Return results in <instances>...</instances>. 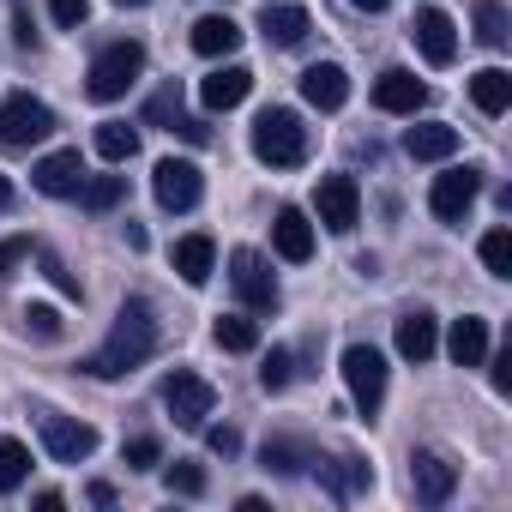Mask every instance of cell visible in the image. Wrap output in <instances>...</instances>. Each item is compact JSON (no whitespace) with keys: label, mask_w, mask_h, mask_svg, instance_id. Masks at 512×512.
Here are the masks:
<instances>
[{"label":"cell","mask_w":512,"mask_h":512,"mask_svg":"<svg viewBox=\"0 0 512 512\" xmlns=\"http://www.w3.org/2000/svg\"><path fill=\"white\" fill-rule=\"evenodd\" d=\"M314 464H320V458H314ZM320 476H326V482H332V488H338L344 500H350V494H368V488H374V470H368L362 458H338V464H320Z\"/></svg>","instance_id":"cell-28"},{"label":"cell","mask_w":512,"mask_h":512,"mask_svg":"<svg viewBox=\"0 0 512 512\" xmlns=\"http://www.w3.org/2000/svg\"><path fill=\"white\" fill-rule=\"evenodd\" d=\"M247 91H253V73H247V67H217V73H205L199 103H205L211 115H223V109H235Z\"/></svg>","instance_id":"cell-19"},{"label":"cell","mask_w":512,"mask_h":512,"mask_svg":"<svg viewBox=\"0 0 512 512\" xmlns=\"http://www.w3.org/2000/svg\"><path fill=\"white\" fill-rule=\"evenodd\" d=\"M482 266H488L494 278H512V235H506V229H488V235H482Z\"/></svg>","instance_id":"cell-34"},{"label":"cell","mask_w":512,"mask_h":512,"mask_svg":"<svg viewBox=\"0 0 512 512\" xmlns=\"http://www.w3.org/2000/svg\"><path fill=\"white\" fill-rule=\"evenodd\" d=\"M121 458H127V470H157L163 446H157V434H133V440L121 446Z\"/></svg>","instance_id":"cell-35"},{"label":"cell","mask_w":512,"mask_h":512,"mask_svg":"<svg viewBox=\"0 0 512 512\" xmlns=\"http://www.w3.org/2000/svg\"><path fill=\"white\" fill-rule=\"evenodd\" d=\"M25 476H31V452L19 440H0V494L25 488Z\"/></svg>","instance_id":"cell-32"},{"label":"cell","mask_w":512,"mask_h":512,"mask_svg":"<svg viewBox=\"0 0 512 512\" xmlns=\"http://www.w3.org/2000/svg\"><path fill=\"white\" fill-rule=\"evenodd\" d=\"M344 386H350L356 410L374 422L380 404H386V356H380L374 344H350V350H344Z\"/></svg>","instance_id":"cell-6"},{"label":"cell","mask_w":512,"mask_h":512,"mask_svg":"<svg viewBox=\"0 0 512 512\" xmlns=\"http://www.w3.org/2000/svg\"><path fill=\"white\" fill-rule=\"evenodd\" d=\"M494 392H512V350L494 356Z\"/></svg>","instance_id":"cell-43"},{"label":"cell","mask_w":512,"mask_h":512,"mask_svg":"<svg viewBox=\"0 0 512 512\" xmlns=\"http://www.w3.org/2000/svg\"><path fill=\"white\" fill-rule=\"evenodd\" d=\"M253 157L272 163V169H296L308 157V127L296 109H266L253 121Z\"/></svg>","instance_id":"cell-2"},{"label":"cell","mask_w":512,"mask_h":512,"mask_svg":"<svg viewBox=\"0 0 512 512\" xmlns=\"http://www.w3.org/2000/svg\"><path fill=\"white\" fill-rule=\"evenodd\" d=\"M49 13H55V25H61V31H79V25H85V13H91V0H49Z\"/></svg>","instance_id":"cell-39"},{"label":"cell","mask_w":512,"mask_h":512,"mask_svg":"<svg viewBox=\"0 0 512 512\" xmlns=\"http://www.w3.org/2000/svg\"><path fill=\"white\" fill-rule=\"evenodd\" d=\"M260 458H266V470H278V476H302V470H308L320 452H314L308 440H296V434H272Z\"/></svg>","instance_id":"cell-25"},{"label":"cell","mask_w":512,"mask_h":512,"mask_svg":"<svg viewBox=\"0 0 512 512\" xmlns=\"http://www.w3.org/2000/svg\"><path fill=\"white\" fill-rule=\"evenodd\" d=\"M476 37H482V49H506V37H512V19H506V7H500V0H476Z\"/></svg>","instance_id":"cell-31"},{"label":"cell","mask_w":512,"mask_h":512,"mask_svg":"<svg viewBox=\"0 0 512 512\" xmlns=\"http://www.w3.org/2000/svg\"><path fill=\"white\" fill-rule=\"evenodd\" d=\"M404 151H410L416 163H446V157L458 151V127H446V121H422V127L404 133Z\"/></svg>","instance_id":"cell-22"},{"label":"cell","mask_w":512,"mask_h":512,"mask_svg":"<svg viewBox=\"0 0 512 512\" xmlns=\"http://www.w3.org/2000/svg\"><path fill=\"white\" fill-rule=\"evenodd\" d=\"M410 488H416L422 506H446L452 488H458V464L440 458V452H416V458H410Z\"/></svg>","instance_id":"cell-12"},{"label":"cell","mask_w":512,"mask_h":512,"mask_svg":"<svg viewBox=\"0 0 512 512\" xmlns=\"http://www.w3.org/2000/svg\"><path fill=\"white\" fill-rule=\"evenodd\" d=\"M446 356H452L458 368H482V356H488V320H482V314H464V320H452Z\"/></svg>","instance_id":"cell-23"},{"label":"cell","mask_w":512,"mask_h":512,"mask_svg":"<svg viewBox=\"0 0 512 512\" xmlns=\"http://www.w3.org/2000/svg\"><path fill=\"white\" fill-rule=\"evenodd\" d=\"M145 121H151V127H169V133L181 127V85H175V79H169V85L145 103Z\"/></svg>","instance_id":"cell-33"},{"label":"cell","mask_w":512,"mask_h":512,"mask_svg":"<svg viewBox=\"0 0 512 512\" xmlns=\"http://www.w3.org/2000/svg\"><path fill=\"white\" fill-rule=\"evenodd\" d=\"M410 37H416V49H422L434 67H452V61H458V31H452V19H446L440 7H422V13L410 19Z\"/></svg>","instance_id":"cell-13"},{"label":"cell","mask_w":512,"mask_h":512,"mask_svg":"<svg viewBox=\"0 0 512 512\" xmlns=\"http://www.w3.org/2000/svg\"><path fill=\"white\" fill-rule=\"evenodd\" d=\"M31 253H37V241H31V235H7V241H0V278H13V272L31 260Z\"/></svg>","instance_id":"cell-36"},{"label":"cell","mask_w":512,"mask_h":512,"mask_svg":"<svg viewBox=\"0 0 512 512\" xmlns=\"http://www.w3.org/2000/svg\"><path fill=\"white\" fill-rule=\"evenodd\" d=\"M7 205H13V181H7V175H0V211H7Z\"/></svg>","instance_id":"cell-46"},{"label":"cell","mask_w":512,"mask_h":512,"mask_svg":"<svg viewBox=\"0 0 512 512\" xmlns=\"http://www.w3.org/2000/svg\"><path fill=\"white\" fill-rule=\"evenodd\" d=\"M151 193H157L163 211H193L199 193H205V175H199V163H187V157H163L157 175H151Z\"/></svg>","instance_id":"cell-8"},{"label":"cell","mask_w":512,"mask_h":512,"mask_svg":"<svg viewBox=\"0 0 512 512\" xmlns=\"http://www.w3.org/2000/svg\"><path fill=\"white\" fill-rule=\"evenodd\" d=\"M308 31H314V19H308V7H296V0H266L260 7V37L272 49H296Z\"/></svg>","instance_id":"cell-15"},{"label":"cell","mask_w":512,"mask_h":512,"mask_svg":"<svg viewBox=\"0 0 512 512\" xmlns=\"http://www.w3.org/2000/svg\"><path fill=\"white\" fill-rule=\"evenodd\" d=\"M25 332L49 344V338H61V314H55V308H43V302H31V308H25Z\"/></svg>","instance_id":"cell-37"},{"label":"cell","mask_w":512,"mask_h":512,"mask_svg":"<svg viewBox=\"0 0 512 512\" xmlns=\"http://www.w3.org/2000/svg\"><path fill=\"white\" fill-rule=\"evenodd\" d=\"M37 253H43V247H37ZM43 266H49V284H55L61 296H79V278H73V272H67L61 260H55V253H43Z\"/></svg>","instance_id":"cell-41"},{"label":"cell","mask_w":512,"mask_h":512,"mask_svg":"<svg viewBox=\"0 0 512 512\" xmlns=\"http://www.w3.org/2000/svg\"><path fill=\"white\" fill-rule=\"evenodd\" d=\"M470 97H476L482 115H506V103H512V73H506V67H482V73L470 79Z\"/></svg>","instance_id":"cell-26"},{"label":"cell","mask_w":512,"mask_h":512,"mask_svg":"<svg viewBox=\"0 0 512 512\" xmlns=\"http://www.w3.org/2000/svg\"><path fill=\"white\" fill-rule=\"evenodd\" d=\"M43 452L55 458V464H79V458H91L97 452V428L91 422H73V416H55V410H43Z\"/></svg>","instance_id":"cell-9"},{"label":"cell","mask_w":512,"mask_h":512,"mask_svg":"<svg viewBox=\"0 0 512 512\" xmlns=\"http://www.w3.org/2000/svg\"><path fill=\"white\" fill-rule=\"evenodd\" d=\"M97 157H103V163H133V157H139V127L103 121V127H97Z\"/></svg>","instance_id":"cell-27"},{"label":"cell","mask_w":512,"mask_h":512,"mask_svg":"<svg viewBox=\"0 0 512 512\" xmlns=\"http://www.w3.org/2000/svg\"><path fill=\"white\" fill-rule=\"evenodd\" d=\"M79 199H85V211H115L127 199V175H85Z\"/></svg>","instance_id":"cell-29"},{"label":"cell","mask_w":512,"mask_h":512,"mask_svg":"<svg viewBox=\"0 0 512 512\" xmlns=\"http://www.w3.org/2000/svg\"><path fill=\"white\" fill-rule=\"evenodd\" d=\"M314 205H320V223H326V229L350 235L356 217H362V187H356V175H326L320 193H314Z\"/></svg>","instance_id":"cell-11"},{"label":"cell","mask_w":512,"mask_h":512,"mask_svg":"<svg viewBox=\"0 0 512 512\" xmlns=\"http://www.w3.org/2000/svg\"><path fill=\"white\" fill-rule=\"evenodd\" d=\"M272 247H278V260H290V266L314 260V223H308V211L284 205L278 223H272Z\"/></svg>","instance_id":"cell-17"},{"label":"cell","mask_w":512,"mask_h":512,"mask_svg":"<svg viewBox=\"0 0 512 512\" xmlns=\"http://www.w3.org/2000/svg\"><path fill=\"white\" fill-rule=\"evenodd\" d=\"M260 386H266V392H284V386H290V350H272V356L260 362Z\"/></svg>","instance_id":"cell-38"},{"label":"cell","mask_w":512,"mask_h":512,"mask_svg":"<svg viewBox=\"0 0 512 512\" xmlns=\"http://www.w3.org/2000/svg\"><path fill=\"white\" fill-rule=\"evenodd\" d=\"M49 133H55V109L37 103L31 91H13L7 103H0V145H7V151H31Z\"/></svg>","instance_id":"cell-3"},{"label":"cell","mask_w":512,"mask_h":512,"mask_svg":"<svg viewBox=\"0 0 512 512\" xmlns=\"http://www.w3.org/2000/svg\"><path fill=\"white\" fill-rule=\"evenodd\" d=\"M302 97H308L320 115L344 109V103H350V79H344V67H338V61H320V67H308V73H302Z\"/></svg>","instance_id":"cell-18"},{"label":"cell","mask_w":512,"mask_h":512,"mask_svg":"<svg viewBox=\"0 0 512 512\" xmlns=\"http://www.w3.org/2000/svg\"><path fill=\"white\" fill-rule=\"evenodd\" d=\"M115 7H151V0H115Z\"/></svg>","instance_id":"cell-47"},{"label":"cell","mask_w":512,"mask_h":512,"mask_svg":"<svg viewBox=\"0 0 512 512\" xmlns=\"http://www.w3.org/2000/svg\"><path fill=\"white\" fill-rule=\"evenodd\" d=\"M163 410L175 416V428H205V416L217 410V392H211V380L175 368V374L163 380Z\"/></svg>","instance_id":"cell-7"},{"label":"cell","mask_w":512,"mask_h":512,"mask_svg":"<svg viewBox=\"0 0 512 512\" xmlns=\"http://www.w3.org/2000/svg\"><path fill=\"white\" fill-rule=\"evenodd\" d=\"M350 7H362V13H386L392 0H350Z\"/></svg>","instance_id":"cell-45"},{"label":"cell","mask_w":512,"mask_h":512,"mask_svg":"<svg viewBox=\"0 0 512 512\" xmlns=\"http://www.w3.org/2000/svg\"><path fill=\"white\" fill-rule=\"evenodd\" d=\"M31 187L49 193V199H73L85 187V157L79 151H49L37 169H31Z\"/></svg>","instance_id":"cell-14"},{"label":"cell","mask_w":512,"mask_h":512,"mask_svg":"<svg viewBox=\"0 0 512 512\" xmlns=\"http://www.w3.org/2000/svg\"><path fill=\"white\" fill-rule=\"evenodd\" d=\"M139 73H145V49H139V43H109V49L91 61L85 91H91L97 103H115V97H127V91L139 85Z\"/></svg>","instance_id":"cell-4"},{"label":"cell","mask_w":512,"mask_h":512,"mask_svg":"<svg viewBox=\"0 0 512 512\" xmlns=\"http://www.w3.org/2000/svg\"><path fill=\"white\" fill-rule=\"evenodd\" d=\"M229 284H235V296H241V308L247 314H278V278H272V266H266V253H253V247H235L229 253Z\"/></svg>","instance_id":"cell-5"},{"label":"cell","mask_w":512,"mask_h":512,"mask_svg":"<svg viewBox=\"0 0 512 512\" xmlns=\"http://www.w3.org/2000/svg\"><path fill=\"white\" fill-rule=\"evenodd\" d=\"M13 31H19V49H31V43H37V31H31V13H19V19H13Z\"/></svg>","instance_id":"cell-44"},{"label":"cell","mask_w":512,"mask_h":512,"mask_svg":"<svg viewBox=\"0 0 512 512\" xmlns=\"http://www.w3.org/2000/svg\"><path fill=\"white\" fill-rule=\"evenodd\" d=\"M169 260H175L181 284H193V290H199V284L211 278V266H217V241H211V235H181Z\"/></svg>","instance_id":"cell-20"},{"label":"cell","mask_w":512,"mask_h":512,"mask_svg":"<svg viewBox=\"0 0 512 512\" xmlns=\"http://www.w3.org/2000/svg\"><path fill=\"white\" fill-rule=\"evenodd\" d=\"M169 488L175 494H205V470L199 464H169Z\"/></svg>","instance_id":"cell-40"},{"label":"cell","mask_w":512,"mask_h":512,"mask_svg":"<svg viewBox=\"0 0 512 512\" xmlns=\"http://www.w3.org/2000/svg\"><path fill=\"white\" fill-rule=\"evenodd\" d=\"M205 446H211L217 458H235V452H241V434H235V428H211V434H205Z\"/></svg>","instance_id":"cell-42"},{"label":"cell","mask_w":512,"mask_h":512,"mask_svg":"<svg viewBox=\"0 0 512 512\" xmlns=\"http://www.w3.org/2000/svg\"><path fill=\"white\" fill-rule=\"evenodd\" d=\"M151 356H157V314H151L145 296H127L121 314H115L109 344L85 362V374H97V380H121V374H133L139 362H151Z\"/></svg>","instance_id":"cell-1"},{"label":"cell","mask_w":512,"mask_h":512,"mask_svg":"<svg viewBox=\"0 0 512 512\" xmlns=\"http://www.w3.org/2000/svg\"><path fill=\"white\" fill-rule=\"evenodd\" d=\"M374 103H380L386 115H416V109L428 103V85H422L410 67H386V73L374 79Z\"/></svg>","instance_id":"cell-16"},{"label":"cell","mask_w":512,"mask_h":512,"mask_svg":"<svg viewBox=\"0 0 512 512\" xmlns=\"http://www.w3.org/2000/svg\"><path fill=\"white\" fill-rule=\"evenodd\" d=\"M434 350H440V326H434V314H422V308L404 314V320H398V356H404V362H428Z\"/></svg>","instance_id":"cell-24"},{"label":"cell","mask_w":512,"mask_h":512,"mask_svg":"<svg viewBox=\"0 0 512 512\" xmlns=\"http://www.w3.org/2000/svg\"><path fill=\"white\" fill-rule=\"evenodd\" d=\"M235 49H241V25H235L229 13H205V19L193 25V55L217 61V55H235Z\"/></svg>","instance_id":"cell-21"},{"label":"cell","mask_w":512,"mask_h":512,"mask_svg":"<svg viewBox=\"0 0 512 512\" xmlns=\"http://www.w3.org/2000/svg\"><path fill=\"white\" fill-rule=\"evenodd\" d=\"M217 344L247 356V350H260V320H247V314H223L217 320Z\"/></svg>","instance_id":"cell-30"},{"label":"cell","mask_w":512,"mask_h":512,"mask_svg":"<svg viewBox=\"0 0 512 512\" xmlns=\"http://www.w3.org/2000/svg\"><path fill=\"white\" fill-rule=\"evenodd\" d=\"M476 193H482V175H476V169H446V175H434L428 205H434L440 223H464L470 205H476Z\"/></svg>","instance_id":"cell-10"}]
</instances>
